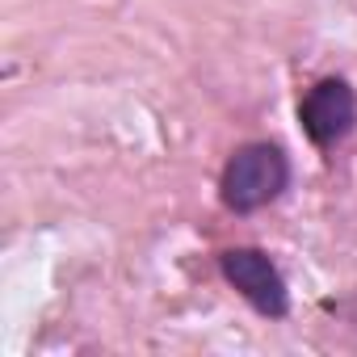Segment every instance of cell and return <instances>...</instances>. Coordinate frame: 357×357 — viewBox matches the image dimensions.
I'll use <instances>...</instances> for the list:
<instances>
[{"instance_id":"7a4b0ae2","label":"cell","mask_w":357,"mask_h":357,"mask_svg":"<svg viewBox=\"0 0 357 357\" xmlns=\"http://www.w3.org/2000/svg\"><path fill=\"white\" fill-rule=\"evenodd\" d=\"M219 273L261 319H286L290 315V282L265 248H257V244L223 248L219 252Z\"/></svg>"},{"instance_id":"6da1fadb","label":"cell","mask_w":357,"mask_h":357,"mask_svg":"<svg viewBox=\"0 0 357 357\" xmlns=\"http://www.w3.org/2000/svg\"><path fill=\"white\" fill-rule=\"evenodd\" d=\"M290 176H294V164L282 143L248 139L227 155L219 172V202L231 215H257L290 190Z\"/></svg>"},{"instance_id":"3957f363","label":"cell","mask_w":357,"mask_h":357,"mask_svg":"<svg viewBox=\"0 0 357 357\" xmlns=\"http://www.w3.org/2000/svg\"><path fill=\"white\" fill-rule=\"evenodd\" d=\"M298 126L311 147H340L357 130V89L344 76H319L298 97Z\"/></svg>"},{"instance_id":"277c9868","label":"cell","mask_w":357,"mask_h":357,"mask_svg":"<svg viewBox=\"0 0 357 357\" xmlns=\"http://www.w3.org/2000/svg\"><path fill=\"white\" fill-rule=\"evenodd\" d=\"M324 311H328L332 319H340V324L357 336V290H353V294H340V298H324Z\"/></svg>"}]
</instances>
